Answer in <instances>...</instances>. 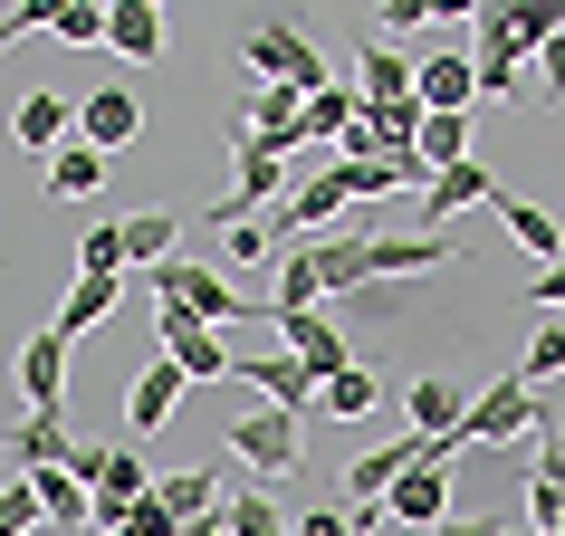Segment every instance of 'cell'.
Listing matches in <instances>:
<instances>
[{
    "mask_svg": "<svg viewBox=\"0 0 565 536\" xmlns=\"http://www.w3.org/2000/svg\"><path fill=\"white\" fill-rule=\"evenodd\" d=\"M231 384H249V393H268V412H317V403H327V384H317V374H307V364L298 355H288V345H278V355H249V364H239V374H231Z\"/></svg>",
    "mask_w": 565,
    "mask_h": 536,
    "instance_id": "9",
    "label": "cell"
},
{
    "mask_svg": "<svg viewBox=\"0 0 565 536\" xmlns=\"http://www.w3.org/2000/svg\"><path fill=\"white\" fill-rule=\"evenodd\" d=\"M49 30H58L67 49H96V39H116V0H58Z\"/></svg>",
    "mask_w": 565,
    "mask_h": 536,
    "instance_id": "29",
    "label": "cell"
},
{
    "mask_svg": "<svg viewBox=\"0 0 565 536\" xmlns=\"http://www.w3.org/2000/svg\"><path fill=\"white\" fill-rule=\"evenodd\" d=\"M221 450L249 460L259 479H288V470H298V412H239L231 431H221Z\"/></svg>",
    "mask_w": 565,
    "mask_h": 536,
    "instance_id": "7",
    "label": "cell"
},
{
    "mask_svg": "<svg viewBox=\"0 0 565 536\" xmlns=\"http://www.w3.org/2000/svg\"><path fill=\"white\" fill-rule=\"evenodd\" d=\"M221 517H231V536H298V517L268 499V489H231V507H221Z\"/></svg>",
    "mask_w": 565,
    "mask_h": 536,
    "instance_id": "27",
    "label": "cell"
},
{
    "mask_svg": "<svg viewBox=\"0 0 565 536\" xmlns=\"http://www.w3.org/2000/svg\"><path fill=\"white\" fill-rule=\"evenodd\" d=\"M67 460H77V431H67V412H30L20 431H10V479L67 470Z\"/></svg>",
    "mask_w": 565,
    "mask_h": 536,
    "instance_id": "12",
    "label": "cell"
},
{
    "mask_svg": "<svg viewBox=\"0 0 565 536\" xmlns=\"http://www.w3.org/2000/svg\"><path fill=\"white\" fill-rule=\"evenodd\" d=\"M278 192H288V153L259 144L249 125H231V192H221V211H211V221H221V231H239V221H249V211H268ZM278 211H288V202H278Z\"/></svg>",
    "mask_w": 565,
    "mask_h": 536,
    "instance_id": "1",
    "label": "cell"
},
{
    "mask_svg": "<svg viewBox=\"0 0 565 536\" xmlns=\"http://www.w3.org/2000/svg\"><path fill=\"white\" fill-rule=\"evenodd\" d=\"M182 536H231V517H192V527H182Z\"/></svg>",
    "mask_w": 565,
    "mask_h": 536,
    "instance_id": "41",
    "label": "cell"
},
{
    "mask_svg": "<svg viewBox=\"0 0 565 536\" xmlns=\"http://www.w3.org/2000/svg\"><path fill=\"white\" fill-rule=\"evenodd\" d=\"M173 239H182V211H125V259L145 268V278H153L163 259H182Z\"/></svg>",
    "mask_w": 565,
    "mask_h": 536,
    "instance_id": "20",
    "label": "cell"
},
{
    "mask_svg": "<svg viewBox=\"0 0 565 536\" xmlns=\"http://www.w3.org/2000/svg\"><path fill=\"white\" fill-rule=\"evenodd\" d=\"M49 527V499H39V479H10L0 489V536H39Z\"/></svg>",
    "mask_w": 565,
    "mask_h": 536,
    "instance_id": "31",
    "label": "cell"
},
{
    "mask_svg": "<svg viewBox=\"0 0 565 536\" xmlns=\"http://www.w3.org/2000/svg\"><path fill=\"white\" fill-rule=\"evenodd\" d=\"M364 125V87L345 77V87H327V96H307V144H345Z\"/></svg>",
    "mask_w": 565,
    "mask_h": 536,
    "instance_id": "24",
    "label": "cell"
},
{
    "mask_svg": "<svg viewBox=\"0 0 565 536\" xmlns=\"http://www.w3.org/2000/svg\"><path fill=\"white\" fill-rule=\"evenodd\" d=\"M20 384H30V412H67V335L39 326L20 345Z\"/></svg>",
    "mask_w": 565,
    "mask_h": 536,
    "instance_id": "14",
    "label": "cell"
},
{
    "mask_svg": "<svg viewBox=\"0 0 565 536\" xmlns=\"http://www.w3.org/2000/svg\"><path fill=\"white\" fill-rule=\"evenodd\" d=\"M536 431H556V421H546L536 384H518V374H508V384H489V393L470 403V421H460V450H470V441H536Z\"/></svg>",
    "mask_w": 565,
    "mask_h": 536,
    "instance_id": "4",
    "label": "cell"
},
{
    "mask_svg": "<svg viewBox=\"0 0 565 536\" xmlns=\"http://www.w3.org/2000/svg\"><path fill=\"white\" fill-rule=\"evenodd\" d=\"M116 58H163V10L153 0H116Z\"/></svg>",
    "mask_w": 565,
    "mask_h": 536,
    "instance_id": "26",
    "label": "cell"
},
{
    "mask_svg": "<svg viewBox=\"0 0 565 536\" xmlns=\"http://www.w3.org/2000/svg\"><path fill=\"white\" fill-rule=\"evenodd\" d=\"M499 221H508V239H518V249H536L546 268L565 259V221H556L546 202H527V192H499Z\"/></svg>",
    "mask_w": 565,
    "mask_h": 536,
    "instance_id": "19",
    "label": "cell"
},
{
    "mask_svg": "<svg viewBox=\"0 0 565 536\" xmlns=\"http://www.w3.org/2000/svg\"><path fill=\"white\" fill-rule=\"evenodd\" d=\"M431 536H499L489 517H450V527H431Z\"/></svg>",
    "mask_w": 565,
    "mask_h": 536,
    "instance_id": "40",
    "label": "cell"
},
{
    "mask_svg": "<svg viewBox=\"0 0 565 536\" xmlns=\"http://www.w3.org/2000/svg\"><path fill=\"white\" fill-rule=\"evenodd\" d=\"M239 58L259 67V87H298V96H327V87H345V77H335V67L317 58V49H307V39L288 30V20H259V30L239 39Z\"/></svg>",
    "mask_w": 565,
    "mask_h": 536,
    "instance_id": "2",
    "label": "cell"
},
{
    "mask_svg": "<svg viewBox=\"0 0 565 536\" xmlns=\"http://www.w3.org/2000/svg\"><path fill=\"white\" fill-rule=\"evenodd\" d=\"M355 202H364V173H355V163H327L317 182L288 192V211H278L268 231H317V221H335V211H355Z\"/></svg>",
    "mask_w": 565,
    "mask_h": 536,
    "instance_id": "10",
    "label": "cell"
},
{
    "mask_svg": "<svg viewBox=\"0 0 565 536\" xmlns=\"http://www.w3.org/2000/svg\"><path fill=\"white\" fill-rule=\"evenodd\" d=\"M39 499H49V536H77L96 527V489L77 470H39Z\"/></svg>",
    "mask_w": 565,
    "mask_h": 536,
    "instance_id": "23",
    "label": "cell"
},
{
    "mask_svg": "<svg viewBox=\"0 0 565 536\" xmlns=\"http://www.w3.org/2000/svg\"><path fill=\"white\" fill-rule=\"evenodd\" d=\"M116 536H182V517H173V507H163V499H145V507H135V517H125Z\"/></svg>",
    "mask_w": 565,
    "mask_h": 536,
    "instance_id": "34",
    "label": "cell"
},
{
    "mask_svg": "<svg viewBox=\"0 0 565 536\" xmlns=\"http://www.w3.org/2000/svg\"><path fill=\"white\" fill-rule=\"evenodd\" d=\"M182 384H192V374H182L173 355H153L145 374H135V384H125V431H135V441H153V431H163V421H173Z\"/></svg>",
    "mask_w": 565,
    "mask_h": 536,
    "instance_id": "11",
    "label": "cell"
},
{
    "mask_svg": "<svg viewBox=\"0 0 565 536\" xmlns=\"http://www.w3.org/2000/svg\"><path fill=\"white\" fill-rule=\"evenodd\" d=\"M536 87L565 96V39H546V49H536Z\"/></svg>",
    "mask_w": 565,
    "mask_h": 536,
    "instance_id": "38",
    "label": "cell"
},
{
    "mask_svg": "<svg viewBox=\"0 0 565 536\" xmlns=\"http://www.w3.org/2000/svg\"><path fill=\"white\" fill-rule=\"evenodd\" d=\"M470 30H479V96H499V106H518V96H527V39L508 30V10H470Z\"/></svg>",
    "mask_w": 565,
    "mask_h": 536,
    "instance_id": "6",
    "label": "cell"
},
{
    "mask_svg": "<svg viewBox=\"0 0 565 536\" xmlns=\"http://www.w3.org/2000/svg\"><path fill=\"white\" fill-rule=\"evenodd\" d=\"M403 403H413V431H422V441H460V421H470V403H460L450 374H413Z\"/></svg>",
    "mask_w": 565,
    "mask_h": 536,
    "instance_id": "18",
    "label": "cell"
},
{
    "mask_svg": "<svg viewBox=\"0 0 565 536\" xmlns=\"http://www.w3.org/2000/svg\"><path fill=\"white\" fill-rule=\"evenodd\" d=\"M298 536H364L355 507H317V517H298Z\"/></svg>",
    "mask_w": 565,
    "mask_h": 536,
    "instance_id": "36",
    "label": "cell"
},
{
    "mask_svg": "<svg viewBox=\"0 0 565 536\" xmlns=\"http://www.w3.org/2000/svg\"><path fill=\"white\" fill-rule=\"evenodd\" d=\"M527 298H536V307H565V259H556V268H536V278H527Z\"/></svg>",
    "mask_w": 565,
    "mask_h": 536,
    "instance_id": "39",
    "label": "cell"
},
{
    "mask_svg": "<svg viewBox=\"0 0 565 536\" xmlns=\"http://www.w3.org/2000/svg\"><path fill=\"white\" fill-rule=\"evenodd\" d=\"M470 96H479L470 49H431V58H422V106H431V116H470Z\"/></svg>",
    "mask_w": 565,
    "mask_h": 536,
    "instance_id": "15",
    "label": "cell"
},
{
    "mask_svg": "<svg viewBox=\"0 0 565 536\" xmlns=\"http://www.w3.org/2000/svg\"><path fill=\"white\" fill-rule=\"evenodd\" d=\"M135 135H145V106H135L125 87H96L87 106H77V144H96V153H125Z\"/></svg>",
    "mask_w": 565,
    "mask_h": 536,
    "instance_id": "13",
    "label": "cell"
},
{
    "mask_svg": "<svg viewBox=\"0 0 565 536\" xmlns=\"http://www.w3.org/2000/svg\"><path fill=\"white\" fill-rule=\"evenodd\" d=\"M153 499L192 527V517H221V507H231V489H221V470H173V479H153Z\"/></svg>",
    "mask_w": 565,
    "mask_h": 536,
    "instance_id": "22",
    "label": "cell"
},
{
    "mask_svg": "<svg viewBox=\"0 0 565 536\" xmlns=\"http://www.w3.org/2000/svg\"><path fill=\"white\" fill-rule=\"evenodd\" d=\"M422 20H431L422 0H384V10H374V30H393V39H403V30H422Z\"/></svg>",
    "mask_w": 565,
    "mask_h": 536,
    "instance_id": "37",
    "label": "cell"
},
{
    "mask_svg": "<svg viewBox=\"0 0 565 536\" xmlns=\"http://www.w3.org/2000/svg\"><path fill=\"white\" fill-rule=\"evenodd\" d=\"M153 345L192 374V384H231L239 374V355L221 345V326H202V317H182V307H153Z\"/></svg>",
    "mask_w": 565,
    "mask_h": 536,
    "instance_id": "5",
    "label": "cell"
},
{
    "mask_svg": "<svg viewBox=\"0 0 565 536\" xmlns=\"http://www.w3.org/2000/svg\"><path fill=\"white\" fill-rule=\"evenodd\" d=\"M422 163H431V173H450V163H470V116H422Z\"/></svg>",
    "mask_w": 565,
    "mask_h": 536,
    "instance_id": "30",
    "label": "cell"
},
{
    "mask_svg": "<svg viewBox=\"0 0 565 536\" xmlns=\"http://www.w3.org/2000/svg\"><path fill=\"white\" fill-rule=\"evenodd\" d=\"M10 135H20L30 153H49V163H58V153H67V135H77V106H67V96H30Z\"/></svg>",
    "mask_w": 565,
    "mask_h": 536,
    "instance_id": "21",
    "label": "cell"
},
{
    "mask_svg": "<svg viewBox=\"0 0 565 536\" xmlns=\"http://www.w3.org/2000/svg\"><path fill=\"white\" fill-rule=\"evenodd\" d=\"M460 211H499V182L479 163H450V173L422 182V221H460Z\"/></svg>",
    "mask_w": 565,
    "mask_h": 536,
    "instance_id": "16",
    "label": "cell"
},
{
    "mask_svg": "<svg viewBox=\"0 0 565 536\" xmlns=\"http://www.w3.org/2000/svg\"><path fill=\"white\" fill-rule=\"evenodd\" d=\"M384 517H393V527H450V517H460V507H450V470H441V460L413 470V479L384 499Z\"/></svg>",
    "mask_w": 565,
    "mask_h": 536,
    "instance_id": "17",
    "label": "cell"
},
{
    "mask_svg": "<svg viewBox=\"0 0 565 536\" xmlns=\"http://www.w3.org/2000/svg\"><path fill=\"white\" fill-rule=\"evenodd\" d=\"M556 374H565V326H536L527 364H518V384H556Z\"/></svg>",
    "mask_w": 565,
    "mask_h": 536,
    "instance_id": "33",
    "label": "cell"
},
{
    "mask_svg": "<svg viewBox=\"0 0 565 536\" xmlns=\"http://www.w3.org/2000/svg\"><path fill=\"white\" fill-rule=\"evenodd\" d=\"M374 403H384V384H374V374L355 364V374H335V384H327V403H317V412H335V421H364Z\"/></svg>",
    "mask_w": 565,
    "mask_h": 536,
    "instance_id": "32",
    "label": "cell"
},
{
    "mask_svg": "<svg viewBox=\"0 0 565 536\" xmlns=\"http://www.w3.org/2000/svg\"><path fill=\"white\" fill-rule=\"evenodd\" d=\"M106 163H116V153H96V144H67L58 163H49V192H58V202H87L96 182H106Z\"/></svg>",
    "mask_w": 565,
    "mask_h": 536,
    "instance_id": "28",
    "label": "cell"
},
{
    "mask_svg": "<svg viewBox=\"0 0 565 536\" xmlns=\"http://www.w3.org/2000/svg\"><path fill=\"white\" fill-rule=\"evenodd\" d=\"M460 259V239L450 231H374L364 239V278L384 288V278H413V268H450Z\"/></svg>",
    "mask_w": 565,
    "mask_h": 536,
    "instance_id": "8",
    "label": "cell"
},
{
    "mask_svg": "<svg viewBox=\"0 0 565 536\" xmlns=\"http://www.w3.org/2000/svg\"><path fill=\"white\" fill-rule=\"evenodd\" d=\"M153 298L182 307V317H202V326H231V317H268V298H231V278L202 259H163L153 268Z\"/></svg>",
    "mask_w": 565,
    "mask_h": 536,
    "instance_id": "3",
    "label": "cell"
},
{
    "mask_svg": "<svg viewBox=\"0 0 565 536\" xmlns=\"http://www.w3.org/2000/svg\"><path fill=\"white\" fill-rule=\"evenodd\" d=\"M221 249L249 268V259H268V231H259V221H239V231H221Z\"/></svg>",
    "mask_w": 565,
    "mask_h": 536,
    "instance_id": "35",
    "label": "cell"
},
{
    "mask_svg": "<svg viewBox=\"0 0 565 536\" xmlns=\"http://www.w3.org/2000/svg\"><path fill=\"white\" fill-rule=\"evenodd\" d=\"M116 298H125V278H77L58 298V335H87V326H106L116 317Z\"/></svg>",
    "mask_w": 565,
    "mask_h": 536,
    "instance_id": "25",
    "label": "cell"
}]
</instances>
